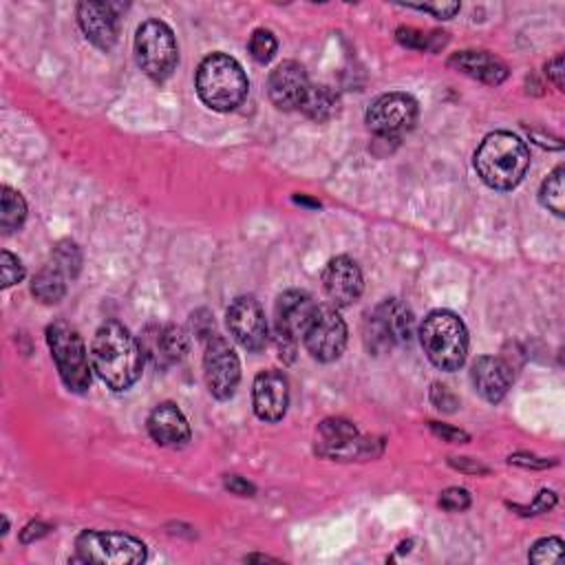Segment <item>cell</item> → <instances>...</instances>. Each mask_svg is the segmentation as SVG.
Returning a JSON list of instances; mask_svg holds the SVG:
<instances>
[{
	"mask_svg": "<svg viewBox=\"0 0 565 565\" xmlns=\"http://www.w3.org/2000/svg\"><path fill=\"white\" fill-rule=\"evenodd\" d=\"M142 352L157 367H169L180 363L188 354V336L177 326L148 328L142 336Z\"/></svg>",
	"mask_w": 565,
	"mask_h": 565,
	"instance_id": "obj_19",
	"label": "cell"
},
{
	"mask_svg": "<svg viewBox=\"0 0 565 565\" xmlns=\"http://www.w3.org/2000/svg\"><path fill=\"white\" fill-rule=\"evenodd\" d=\"M563 180H565V169L558 167V169H554V173L543 182L541 193H539L541 204H543L550 212H554L556 217H563V214H565V188H563Z\"/></svg>",
	"mask_w": 565,
	"mask_h": 565,
	"instance_id": "obj_26",
	"label": "cell"
},
{
	"mask_svg": "<svg viewBox=\"0 0 565 565\" xmlns=\"http://www.w3.org/2000/svg\"><path fill=\"white\" fill-rule=\"evenodd\" d=\"M431 402L433 405L440 409V412H446V414H453L457 407H459V402H457V397L449 391V386H444V384H433V389H431Z\"/></svg>",
	"mask_w": 565,
	"mask_h": 565,
	"instance_id": "obj_33",
	"label": "cell"
},
{
	"mask_svg": "<svg viewBox=\"0 0 565 565\" xmlns=\"http://www.w3.org/2000/svg\"><path fill=\"white\" fill-rule=\"evenodd\" d=\"M316 453L332 459H363L378 455L373 453V440H363L358 429L343 418L320 422L316 431Z\"/></svg>",
	"mask_w": 565,
	"mask_h": 565,
	"instance_id": "obj_12",
	"label": "cell"
},
{
	"mask_svg": "<svg viewBox=\"0 0 565 565\" xmlns=\"http://www.w3.org/2000/svg\"><path fill=\"white\" fill-rule=\"evenodd\" d=\"M75 561L100 565H137L146 558V545L124 532L85 530L75 539Z\"/></svg>",
	"mask_w": 565,
	"mask_h": 565,
	"instance_id": "obj_7",
	"label": "cell"
},
{
	"mask_svg": "<svg viewBox=\"0 0 565 565\" xmlns=\"http://www.w3.org/2000/svg\"><path fill=\"white\" fill-rule=\"evenodd\" d=\"M77 23L83 27L85 36L98 47L109 51L120 32L118 8L111 3H83L77 5Z\"/></svg>",
	"mask_w": 565,
	"mask_h": 565,
	"instance_id": "obj_20",
	"label": "cell"
},
{
	"mask_svg": "<svg viewBox=\"0 0 565 565\" xmlns=\"http://www.w3.org/2000/svg\"><path fill=\"white\" fill-rule=\"evenodd\" d=\"M204 373L206 384L217 400H230L234 395L241 380V363L232 345L219 334L206 341Z\"/></svg>",
	"mask_w": 565,
	"mask_h": 565,
	"instance_id": "obj_13",
	"label": "cell"
},
{
	"mask_svg": "<svg viewBox=\"0 0 565 565\" xmlns=\"http://www.w3.org/2000/svg\"><path fill=\"white\" fill-rule=\"evenodd\" d=\"M309 77L303 64L290 60L279 64L268 83V94L270 100L277 109L281 111H292V109H300L307 91H309Z\"/></svg>",
	"mask_w": 565,
	"mask_h": 565,
	"instance_id": "obj_16",
	"label": "cell"
},
{
	"mask_svg": "<svg viewBox=\"0 0 565 565\" xmlns=\"http://www.w3.org/2000/svg\"><path fill=\"white\" fill-rule=\"evenodd\" d=\"M146 429L159 446L180 449L191 442V425L173 402H161V405H157L148 416Z\"/></svg>",
	"mask_w": 565,
	"mask_h": 565,
	"instance_id": "obj_18",
	"label": "cell"
},
{
	"mask_svg": "<svg viewBox=\"0 0 565 565\" xmlns=\"http://www.w3.org/2000/svg\"><path fill=\"white\" fill-rule=\"evenodd\" d=\"M395 36H397V42H400V45H405V47H409V49H433L431 42H433L440 34L427 36L425 32H418V29H414V27H400V29L395 32Z\"/></svg>",
	"mask_w": 565,
	"mask_h": 565,
	"instance_id": "obj_31",
	"label": "cell"
},
{
	"mask_svg": "<svg viewBox=\"0 0 565 565\" xmlns=\"http://www.w3.org/2000/svg\"><path fill=\"white\" fill-rule=\"evenodd\" d=\"M511 464H517V466H524V468H548V466H554V462L539 459V457H532V455H513Z\"/></svg>",
	"mask_w": 565,
	"mask_h": 565,
	"instance_id": "obj_41",
	"label": "cell"
},
{
	"mask_svg": "<svg viewBox=\"0 0 565 565\" xmlns=\"http://www.w3.org/2000/svg\"><path fill=\"white\" fill-rule=\"evenodd\" d=\"M561 556H563V541L558 537H548V539L537 541L528 554L530 563H537V565L556 563V561H561Z\"/></svg>",
	"mask_w": 565,
	"mask_h": 565,
	"instance_id": "obj_29",
	"label": "cell"
},
{
	"mask_svg": "<svg viewBox=\"0 0 565 565\" xmlns=\"http://www.w3.org/2000/svg\"><path fill=\"white\" fill-rule=\"evenodd\" d=\"M0 193H3L0 195V228H3L5 234H10L25 223L27 204H25L23 195L10 186H3V191Z\"/></svg>",
	"mask_w": 565,
	"mask_h": 565,
	"instance_id": "obj_25",
	"label": "cell"
},
{
	"mask_svg": "<svg viewBox=\"0 0 565 565\" xmlns=\"http://www.w3.org/2000/svg\"><path fill=\"white\" fill-rule=\"evenodd\" d=\"M253 405L263 422H279L287 414L290 384L281 371H261L253 386Z\"/></svg>",
	"mask_w": 565,
	"mask_h": 565,
	"instance_id": "obj_17",
	"label": "cell"
},
{
	"mask_svg": "<svg viewBox=\"0 0 565 565\" xmlns=\"http://www.w3.org/2000/svg\"><path fill=\"white\" fill-rule=\"evenodd\" d=\"M440 506L449 513H462L470 508V495L464 489H446L440 498Z\"/></svg>",
	"mask_w": 565,
	"mask_h": 565,
	"instance_id": "obj_32",
	"label": "cell"
},
{
	"mask_svg": "<svg viewBox=\"0 0 565 565\" xmlns=\"http://www.w3.org/2000/svg\"><path fill=\"white\" fill-rule=\"evenodd\" d=\"M248 49H250V56H253L259 64H268V62L274 58V53H277V49H279V42H277V38H274L272 32H268V29H257V32L253 34V38H250Z\"/></svg>",
	"mask_w": 565,
	"mask_h": 565,
	"instance_id": "obj_27",
	"label": "cell"
},
{
	"mask_svg": "<svg viewBox=\"0 0 565 565\" xmlns=\"http://www.w3.org/2000/svg\"><path fill=\"white\" fill-rule=\"evenodd\" d=\"M530 167L528 146L513 133L498 131L483 139L475 152V171L493 191H513Z\"/></svg>",
	"mask_w": 565,
	"mask_h": 565,
	"instance_id": "obj_2",
	"label": "cell"
},
{
	"mask_svg": "<svg viewBox=\"0 0 565 565\" xmlns=\"http://www.w3.org/2000/svg\"><path fill=\"white\" fill-rule=\"evenodd\" d=\"M339 94L328 85H311L300 109L314 122H330L339 113Z\"/></svg>",
	"mask_w": 565,
	"mask_h": 565,
	"instance_id": "obj_23",
	"label": "cell"
},
{
	"mask_svg": "<svg viewBox=\"0 0 565 565\" xmlns=\"http://www.w3.org/2000/svg\"><path fill=\"white\" fill-rule=\"evenodd\" d=\"M66 292V283H64V272L56 266V263H49L45 266L32 281V294L40 300V303H47V305H53L58 300H62Z\"/></svg>",
	"mask_w": 565,
	"mask_h": 565,
	"instance_id": "obj_24",
	"label": "cell"
},
{
	"mask_svg": "<svg viewBox=\"0 0 565 565\" xmlns=\"http://www.w3.org/2000/svg\"><path fill=\"white\" fill-rule=\"evenodd\" d=\"M418 120V102L407 94L380 96L367 111V126L378 137H400L414 128Z\"/></svg>",
	"mask_w": 565,
	"mask_h": 565,
	"instance_id": "obj_11",
	"label": "cell"
},
{
	"mask_svg": "<svg viewBox=\"0 0 565 565\" xmlns=\"http://www.w3.org/2000/svg\"><path fill=\"white\" fill-rule=\"evenodd\" d=\"M545 73H548V77L554 83V87H556L558 91H563V56H556L554 60H550L548 66H545Z\"/></svg>",
	"mask_w": 565,
	"mask_h": 565,
	"instance_id": "obj_39",
	"label": "cell"
},
{
	"mask_svg": "<svg viewBox=\"0 0 565 565\" xmlns=\"http://www.w3.org/2000/svg\"><path fill=\"white\" fill-rule=\"evenodd\" d=\"M248 75L225 53L208 56L197 71V94L206 107L219 113L234 111L248 96Z\"/></svg>",
	"mask_w": 565,
	"mask_h": 565,
	"instance_id": "obj_3",
	"label": "cell"
},
{
	"mask_svg": "<svg viewBox=\"0 0 565 565\" xmlns=\"http://www.w3.org/2000/svg\"><path fill=\"white\" fill-rule=\"evenodd\" d=\"M322 287H326L328 298L336 307L354 305L365 290V281L358 263L349 257L332 259L326 272H322Z\"/></svg>",
	"mask_w": 565,
	"mask_h": 565,
	"instance_id": "obj_15",
	"label": "cell"
},
{
	"mask_svg": "<svg viewBox=\"0 0 565 565\" xmlns=\"http://www.w3.org/2000/svg\"><path fill=\"white\" fill-rule=\"evenodd\" d=\"M556 506V495L552 491H541L535 500L532 506L528 508H521V506H515V511H521V515H539V513H548Z\"/></svg>",
	"mask_w": 565,
	"mask_h": 565,
	"instance_id": "obj_34",
	"label": "cell"
},
{
	"mask_svg": "<svg viewBox=\"0 0 565 565\" xmlns=\"http://www.w3.org/2000/svg\"><path fill=\"white\" fill-rule=\"evenodd\" d=\"M144 352L137 339L118 320H107L96 332L91 345L94 371L107 382L113 391L131 389L144 367Z\"/></svg>",
	"mask_w": 565,
	"mask_h": 565,
	"instance_id": "obj_1",
	"label": "cell"
},
{
	"mask_svg": "<svg viewBox=\"0 0 565 565\" xmlns=\"http://www.w3.org/2000/svg\"><path fill=\"white\" fill-rule=\"evenodd\" d=\"M429 427H431L433 435L442 438V442H451V444H464V442H468V440H470V438H468V433H464V431H459V429H453V427H446V425H440V422H431Z\"/></svg>",
	"mask_w": 565,
	"mask_h": 565,
	"instance_id": "obj_36",
	"label": "cell"
},
{
	"mask_svg": "<svg viewBox=\"0 0 565 565\" xmlns=\"http://www.w3.org/2000/svg\"><path fill=\"white\" fill-rule=\"evenodd\" d=\"M49 532H51V526H49V524L34 521V524H29V526L21 532V541H23V543H34V541L47 537Z\"/></svg>",
	"mask_w": 565,
	"mask_h": 565,
	"instance_id": "obj_37",
	"label": "cell"
},
{
	"mask_svg": "<svg viewBox=\"0 0 565 565\" xmlns=\"http://www.w3.org/2000/svg\"><path fill=\"white\" fill-rule=\"evenodd\" d=\"M225 489L238 498H253L257 493L255 483H250L248 479L238 477V475H228L225 477Z\"/></svg>",
	"mask_w": 565,
	"mask_h": 565,
	"instance_id": "obj_35",
	"label": "cell"
},
{
	"mask_svg": "<svg viewBox=\"0 0 565 565\" xmlns=\"http://www.w3.org/2000/svg\"><path fill=\"white\" fill-rule=\"evenodd\" d=\"M225 322L232 339L248 352H261L268 345V320L253 296H238L225 311Z\"/></svg>",
	"mask_w": 565,
	"mask_h": 565,
	"instance_id": "obj_14",
	"label": "cell"
},
{
	"mask_svg": "<svg viewBox=\"0 0 565 565\" xmlns=\"http://www.w3.org/2000/svg\"><path fill=\"white\" fill-rule=\"evenodd\" d=\"M449 66L462 71L464 75H468L472 79H479V83H483V85H493V87L502 85L508 77V66L500 58H495L487 51L453 53L449 58Z\"/></svg>",
	"mask_w": 565,
	"mask_h": 565,
	"instance_id": "obj_22",
	"label": "cell"
},
{
	"mask_svg": "<svg viewBox=\"0 0 565 565\" xmlns=\"http://www.w3.org/2000/svg\"><path fill=\"white\" fill-rule=\"evenodd\" d=\"M135 58L139 69L155 83L171 77L180 62L173 29L161 21H146L135 36Z\"/></svg>",
	"mask_w": 565,
	"mask_h": 565,
	"instance_id": "obj_6",
	"label": "cell"
},
{
	"mask_svg": "<svg viewBox=\"0 0 565 565\" xmlns=\"http://www.w3.org/2000/svg\"><path fill=\"white\" fill-rule=\"evenodd\" d=\"M449 462H451V466L466 470V472H489L487 466H481L477 459H470V457H451Z\"/></svg>",
	"mask_w": 565,
	"mask_h": 565,
	"instance_id": "obj_40",
	"label": "cell"
},
{
	"mask_svg": "<svg viewBox=\"0 0 565 565\" xmlns=\"http://www.w3.org/2000/svg\"><path fill=\"white\" fill-rule=\"evenodd\" d=\"M314 309L316 303L307 292L290 290L279 296L274 309V332H277V347L283 360L287 363L294 360L298 339H303Z\"/></svg>",
	"mask_w": 565,
	"mask_h": 565,
	"instance_id": "obj_10",
	"label": "cell"
},
{
	"mask_svg": "<svg viewBox=\"0 0 565 565\" xmlns=\"http://www.w3.org/2000/svg\"><path fill=\"white\" fill-rule=\"evenodd\" d=\"M420 343L429 360L442 371H457L466 363L468 332L453 311H431L420 328Z\"/></svg>",
	"mask_w": 565,
	"mask_h": 565,
	"instance_id": "obj_4",
	"label": "cell"
},
{
	"mask_svg": "<svg viewBox=\"0 0 565 565\" xmlns=\"http://www.w3.org/2000/svg\"><path fill=\"white\" fill-rule=\"evenodd\" d=\"M53 263L66 274V277H77L79 266H83V255H79L77 246L71 244V241H62V244L56 248L53 255Z\"/></svg>",
	"mask_w": 565,
	"mask_h": 565,
	"instance_id": "obj_28",
	"label": "cell"
},
{
	"mask_svg": "<svg viewBox=\"0 0 565 565\" xmlns=\"http://www.w3.org/2000/svg\"><path fill=\"white\" fill-rule=\"evenodd\" d=\"M414 311L400 298H386L380 303L365 322V339L369 349L376 354L391 349L393 345H405L414 336Z\"/></svg>",
	"mask_w": 565,
	"mask_h": 565,
	"instance_id": "obj_8",
	"label": "cell"
},
{
	"mask_svg": "<svg viewBox=\"0 0 565 565\" xmlns=\"http://www.w3.org/2000/svg\"><path fill=\"white\" fill-rule=\"evenodd\" d=\"M0 270H3V287H12L25 279V266L12 253L0 255Z\"/></svg>",
	"mask_w": 565,
	"mask_h": 565,
	"instance_id": "obj_30",
	"label": "cell"
},
{
	"mask_svg": "<svg viewBox=\"0 0 565 565\" xmlns=\"http://www.w3.org/2000/svg\"><path fill=\"white\" fill-rule=\"evenodd\" d=\"M47 343L66 389L85 393L91 384V365L83 336L69 322L58 320L47 328Z\"/></svg>",
	"mask_w": 565,
	"mask_h": 565,
	"instance_id": "obj_5",
	"label": "cell"
},
{
	"mask_svg": "<svg viewBox=\"0 0 565 565\" xmlns=\"http://www.w3.org/2000/svg\"><path fill=\"white\" fill-rule=\"evenodd\" d=\"M416 10H420V12H429V14H433V16H438V19H442V21H449V19H453L457 12H459V5L457 3H449V5H418Z\"/></svg>",
	"mask_w": 565,
	"mask_h": 565,
	"instance_id": "obj_38",
	"label": "cell"
},
{
	"mask_svg": "<svg viewBox=\"0 0 565 565\" xmlns=\"http://www.w3.org/2000/svg\"><path fill=\"white\" fill-rule=\"evenodd\" d=\"M470 378H472L477 393L487 402L498 405V402L504 400V395L511 389L513 371H511L508 363L502 358L481 356L475 360V365L470 369Z\"/></svg>",
	"mask_w": 565,
	"mask_h": 565,
	"instance_id": "obj_21",
	"label": "cell"
},
{
	"mask_svg": "<svg viewBox=\"0 0 565 565\" xmlns=\"http://www.w3.org/2000/svg\"><path fill=\"white\" fill-rule=\"evenodd\" d=\"M305 349L318 363H334L347 347V326L341 314L330 305H316L305 334Z\"/></svg>",
	"mask_w": 565,
	"mask_h": 565,
	"instance_id": "obj_9",
	"label": "cell"
}]
</instances>
